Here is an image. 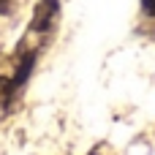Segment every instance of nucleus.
<instances>
[{"mask_svg":"<svg viewBox=\"0 0 155 155\" xmlns=\"http://www.w3.org/2000/svg\"><path fill=\"white\" fill-rule=\"evenodd\" d=\"M142 11L147 16H155V0H142Z\"/></svg>","mask_w":155,"mask_h":155,"instance_id":"f257e3e1","label":"nucleus"},{"mask_svg":"<svg viewBox=\"0 0 155 155\" xmlns=\"http://www.w3.org/2000/svg\"><path fill=\"white\" fill-rule=\"evenodd\" d=\"M8 3H11V0H0V11H5V8H8Z\"/></svg>","mask_w":155,"mask_h":155,"instance_id":"f03ea898","label":"nucleus"}]
</instances>
